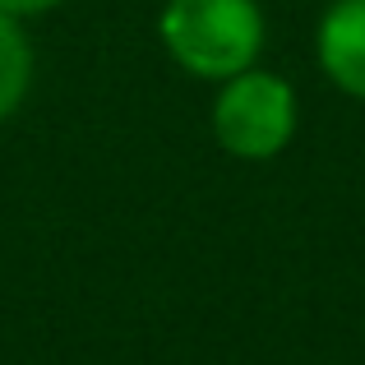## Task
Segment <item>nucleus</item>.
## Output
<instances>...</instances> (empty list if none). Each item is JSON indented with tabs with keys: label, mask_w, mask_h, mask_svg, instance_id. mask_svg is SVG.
Returning a JSON list of instances; mask_svg holds the SVG:
<instances>
[{
	"label": "nucleus",
	"mask_w": 365,
	"mask_h": 365,
	"mask_svg": "<svg viewBox=\"0 0 365 365\" xmlns=\"http://www.w3.org/2000/svg\"><path fill=\"white\" fill-rule=\"evenodd\" d=\"M158 33L167 56L195 79H232L264 51L259 0H167Z\"/></svg>",
	"instance_id": "1"
},
{
	"label": "nucleus",
	"mask_w": 365,
	"mask_h": 365,
	"mask_svg": "<svg viewBox=\"0 0 365 365\" xmlns=\"http://www.w3.org/2000/svg\"><path fill=\"white\" fill-rule=\"evenodd\" d=\"M213 134L232 158L245 162L277 158L296 134L292 83L268 70H255V65L222 79V93L213 102Z\"/></svg>",
	"instance_id": "2"
},
{
	"label": "nucleus",
	"mask_w": 365,
	"mask_h": 365,
	"mask_svg": "<svg viewBox=\"0 0 365 365\" xmlns=\"http://www.w3.org/2000/svg\"><path fill=\"white\" fill-rule=\"evenodd\" d=\"M319 65L342 93L365 102V0H333L314 37Z\"/></svg>",
	"instance_id": "3"
},
{
	"label": "nucleus",
	"mask_w": 365,
	"mask_h": 365,
	"mask_svg": "<svg viewBox=\"0 0 365 365\" xmlns=\"http://www.w3.org/2000/svg\"><path fill=\"white\" fill-rule=\"evenodd\" d=\"M28 83H33V46L19 19L0 9V120L19 111V102L28 98Z\"/></svg>",
	"instance_id": "4"
},
{
	"label": "nucleus",
	"mask_w": 365,
	"mask_h": 365,
	"mask_svg": "<svg viewBox=\"0 0 365 365\" xmlns=\"http://www.w3.org/2000/svg\"><path fill=\"white\" fill-rule=\"evenodd\" d=\"M61 0H0V9L5 14H14V19H24V14H46V9H56Z\"/></svg>",
	"instance_id": "5"
}]
</instances>
